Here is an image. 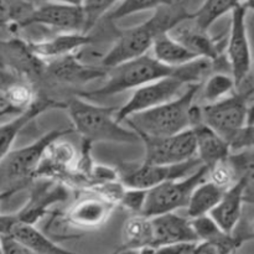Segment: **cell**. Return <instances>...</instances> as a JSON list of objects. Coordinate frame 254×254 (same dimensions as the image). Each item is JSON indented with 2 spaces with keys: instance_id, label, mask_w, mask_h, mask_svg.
Returning <instances> with one entry per match:
<instances>
[{
  "instance_id": "5b68a950",
  "label": "cell",
  "mask_w": 254,
  "mask_h": 254,
  "mask_svg": "<svg viewBox=\"0 0 254 254\" xmlns=\"http://www.w3.org/2000/svg\"><path fill=\"white\" fill-rule=\"evenodd\" d=\"M176 69L160 64L151 55L145 54L108 68L106 81L101 87L92 91H79L76 96L89 101H98L123 92H133L144 84L171 76Z\"/></svg>"
},
{
  "instance_id": "3957f363",
  "label": "cell",
  "mask_w": 254,
  "mask_h": 254,
  "mask_svg": "<svg viewBox=\"0 0 254 254\" xmlns=\"http://www.w3.org/2000/svg\"><path fill=\"white\" fill-rule=\"evenodd\" d=\"M200 84H190L173 101L133 114L123 123L135 133L150 136H170L191 129Z\"/></svg>"
},
{
  "instance_id": "7c38bea8",
  "label": "cell",
  "mask_w": 254,
  "mask_h": 254,
  "mask_svg": "<svg viewBox=\"0 0 254 254\" xmlns=\"http://www.w3.org/2000/svg\"><path fill=\"white\" fill-rule=\"evenodd\" d=\"M79 56L81 52L45 62L41 81L46 83L49 82L52 86L71 88L83 86L96 79L106 78L108 69L101 64L93 66L84 64L79 60Z\"/></svg>"
},
{
  "instance_id": "f35d334b",
  "label": "cell",
  "mask_w": 254,
  "mask_h": 254,
  "mask_svg": "<svg viewBox=\"0 0 254 254\" xmlns=\"http://www.w3.org/2000/svg\"><path fill=\"white\" fill-rule=\"evenodd\" d=\"M0 240H1L2 254H35L12 238L6 237V236H0Z\"/></svg>"
},
{
  "instance_id": "9a60e30c",
  "label": "cell",
  "mask_w": 254,
  "mask_h": 254,
  "mask_svg": "<svg viewBox=\"0 0 254 254\" xmlns=\"http://www.w3.org/2000/svg\"><path fill=\"white\" fill-rule=\"evenodd\" d=\"M0 236L12 238L35 254H78L60 246L35 225L19 221L14 213H0Z\"/></svg>"
},
{
  "instance_id": "ee69618b",
  "label": "cell",
  "mask_w": 254,
  "mask_h": 254,
  "mask_svg": "<svg viewBox=\"0 0 254 254\" xmlns=\"http://www.w3.org/2000/svg\"><path fill=\"white\" fill-rule=\"evenodd\" d=\"M245 6L247 7V10H251V11L254 12V0H247L245 2Z\"/></svg>"
},
{
  "instance_id": "2e32d148",
  "label": "cell",
  "mask_w": 254,
  "mask_h": 254,
  "mask_svg": "<svg viewBox=\"0 0 254 254\" xmlns=\"http://www.w3.org/2000/svg\"><path fill=\"white\" fill-rule=\"evenodd\" d=\"M78 159L76 148L71 143L64 140V138L57 139L45 149L36 171V179L62 181V179L74 176Z\"/></svg>"
},
{
  "instance_id": "d6a6232c",
  "label": "cell",
  "mask_w": 254,
  "mask_h": 254,
  "mask_svg": "<svg viewBox=\"0 0 254 254\" xmlns=\"http://www.w3.org/2000/svg\"><path fill=\"white\" fill-rule=\"evenodd\" d=\"M122 0H84L82 9L86 19L84 32L89 34L102 19L107 16Z\"/></svg>"
},
{
  "instance_id": "5bb4252c",
  "label": "cell",
  "mask_w": 254,
  "mask_h": 254,
  "mask_svg": "<svg viewBox=\"0 0 254 254\" xmlns=\"http://www.w3.org/2000/svg\"><path fill=\"white\" fill-rule=\"evenodd\" d=\"M29 188L30 192L26 202L14 213L15 217L21 222L36 225L46 216L52 206L68 200V188L62 181L36 179Z\"/></svg>"
},
{
  "instance_id": "6da1fadb",
  "label": "cell",
  "mask_w": 254,
  "mask_h": 254,
  "mask_svg": "<svg viewBox=\"0 0 254 254\" xmlns=\"http://www.w3.org/2000/svg\"><path fill=\"white\" fill-rule=\"evenodd\" d=\"M189 19L190 11L181 0H176L175 4L170 6L154 10V14L141 24L118 30L113 45L103 55L99 64L108 69L122 62L148 54L160 35L170 32L174 27Z\"/></svg>"
},
{
  "instance_id": "7402d4cb",
  "label": "cell",
  "mask_w": 254,
  "mask_h": 254,
  "mask_svg": "<svg viewBox=\"0 0 254 254\" xmlns=\"http://www.w3.org/2000/svg\"><path fill=\"white\" fill-rule=\"evenodd\" d=\"M191 129L196 140V158L203 166L211 168L231 155L230 144L205 123L197 121Z\"/></svg>"
},
{
  "instance_id": "681fc988",
  "label": "cell",
  "mask_w": 254,
  "mask_h": 254,
  "mask_svg": "<svg viewBox=\"0 0 254 254\" xmlns=\"http://www.w3.org/2000/svg\"><path fill=\"white\" fill-rule=\"evenodd\" d=\"M246 1H247V0H243V5H245V2H246Z\"/></svg>"
},
{
  "instance_id": "cb8c5ba5",
  "label": "cell",
  "mask_w": 254,
  "mask_h": 254,
  "mask_svg": "<svg viewBox=\"0 0 254 254\" xmlns=\"http://www.w3.org/2000/svg\"><path fill=\"white\" fill-rule=\"evenodd\" d=\"M154 232L151 218L131 215L122 228V246L113 254H134L143 248H153Z\"/></svg>"
},
{
  "instance_id": "d4e9b609",
  "label": "cell",
  "mask_w": 254,
  "mask_h": 254,
  "mask_svg": "<svg viewBox=\"0 0 254 254\" xmlns=\"http://www.w3.org/2000/svg\"><path fill=\"white\" fill-rule=\"evenodd\" d=\"M151 56L165 66L178 68L200 59L186 49L181 42L174 39L169 32L160 35L154 41L151 47Z\"/></svg>"
},
{
  "instance_id": "f6af8a7d",
  "label": "cell",
  "mask_w": 254,
  "mask_h": 254,
  "mask_svg": "<svg viewBox=\"0 0 254 254\" xmlns=\"http://www.w3.org/2000/svg\"><path fill=\"white\" fill-rule=\"evenodd\" d=\"M11 193H6V192H4V193H0V205H1L2 203V201H5V200H7V198H10L11 197Z\"/></svg>"
},
{
  "instance_id": "d6986e66",
  "label": "cell",
  "mask_w": 254,
  "mask_h": 254,
  "mask_svg": "<svg viewBox=\"0 0 254 254\" xmlns=\"http://www.w3.org/2000/svg\"><path fill=\"white\" fill-rule=\"evenodd\" d=\"M116 203L99 195L77 200L67 210L66 222L79 230H97L109 220Z\"/></svg>"
},
{
  "instance_id": "c3c4849f",
  "label": "cell",
  "mask_w": 254,
  "mask_h": 254,
  "mask_svg": "<svg viewBox=\"0 0 254 254\" xmlns=\"http://www.w3.org/2000/svg\"><path fill=\"white\" fill-rule=\"evenodd\" d=\"M231 254H240V253H238L237 251H235V252H232V253H231Z\"/></svg>"
},
{
  "instance_id": "ba28073f",
  "label": "cell",
  "mask_w": 254,
  "mask_h": 254,
  "mask_svg": "<svg viewBox=\"0 0 254 254\" xmlns=\"http://www.w3.org/2000/svg\"><path fill=\"white\" fill-rule=\"evenodd\" d=\"M190 86L188 82L179 73V67L176 72L171 76L164 77L158 81L150 82L131 92V96L128 101L117 109V121L123 123L128 117L148 109L155 108L160 104L173 101L174 98L180 96L186 87Z\"/></svg>"
},
{
  "instance_id": "7a4b0ae2",
  "label": "cell",
  "mask_w": 254,
  "mask_h": 254,
  "mask_svg": "<svg viewBox=\"0 0 254 254\" xmlns=\"http://www.w3.org/2000/svg\"><path fill=\"white\" fill-rule=\"evenodd\" d=\"M64 104L72 128L87 143L135 144L140 141L135 131L117 121V108L101 106L79 96L69 97Z\"/></svg>"
},
{
  "instance_id": "bcb514c9",
  "label": "cell",
  "mask_w": 254,
  "mask_h": 254,
  "mask_svg": "<svg viewBox=\"0 0 254 254\" xmlns=\"http://www.w3.org/2000/svg\"><path fill=\"white\" fill-rule=\"evenodd\" d=\"M254 123V103L251 106V109H250V123L248 124H252Z\"/></svg>"
},
{
  "instance_id": "b9f144b4",
  "label": "cell",
  "mask_w": 254,
  "mask_h": 254,
  "mask_svg": "<svg viewBox=\"0 0 254 254\" xmlns=\"http://www.w3.org/2000/svg\"><path fill=\"white\" fill-rule=\"evenodd\" d=\"M34 4H39V2H59V4H66V5H73V6H82L84 0H31Z\"/></svg>"
},
{
  "instance_id": "9c48e42d",
  "label": "cell",
  "mask_w": 254,
  "mask_h": 254,
  "mask_svg": "<svg viewBox=\"0 0 254 254\" xmlns=\"http://www.w3.org/2000/svg\"><path fill=\"white\" fill-rule=\"evenodd\" d=\"M202 164L197 158L175 165H156L141 161L126 165L119 173V180L127 189L148 191L166 181L179 180L195 173Z\"/></svg>"
},
{
  "instance_id": "4316f807",
  "label": "cell",
  "mask_w": 254,
  "mask_h": 254,
  "mask_svg": "<svg viewBox=\"0 0 254 254\" xmlns=\"http://www.w3.org/2000/svg\"><path fill=\"white\" fill-rule=\"evenodd\" d=\"M223 192L225 191L222 189L217 188L208 180H203L193 189L191 193L190 200L185 208L188 217L192 220L201 216L210 215L211 211L220 202Z\"/></svg>"
},
{
  "instance_id": "603a6c76",
  "label": "cell",
  "mask_w": 254,
  "mask_h": 254,
  "mask_svg": "<svg viewBox=\"0 0 254 254\" xmlns=\"http://www.w3.org/2000/svg\"><path fill=\"white\" fill-rule=\"evenodd\" d=\"M243 206L245 201H243L242 188L240 183H237L223 192L220 202L215 206L208 216L226 235H233L242 220Z\"/></svg>"
},
{
  "instance_id": "ffe728a7",
  "label": "cell",
  "mask_w": 254,
  "mask_h": 254,
  "mask_svg": "<svg viewBox=\"0 0 254 254\" xmlns=\"http://www.w3.org/2000/svg\"><path fill=\"white\" fill-rule=\"evenodd\" d=\"M169 34L200 59L210 60L216 64L225 56L223 46L226 42L212 37L208 31L201 30L190 19L179 24Z\"/></svg>"
},
{
  "instance_id": "1f68e13d",
  "label": "cell",
  "mask_w": 254,
  "mask_h": 254,
  "mask_svg": "<svg viewBox=\"0 0 254 254\" xmlns=\"http://www.w3.org/2000/svg\"><path fill=\"white\" fill-rule=\"evenodd\" d=\"M4 93L10 106L17 113L26 111L37 98L35 86L25 79H17L16 82L7 86L4 89Z\"/></svg>"
},
{
  "instance_id": "8992f818",
  "label": "cell",
  "mask_w": 254,
  "mask_h": 254,
  "mask_svg": "<svg viewBox=\"0 0 254 254\" xmlns=\"http://www.w3.org/2000/svg\"><path fill=\"white\" fill-rule=\"evenodd\" d=\"M254 103V73L236 88L235 93L216 103L198 106L200 121L222 136L228 144L250 123Z\"/></svg>"
},
{
  "instance_id": "30bf717a",
  "label": "cell",
  "mask_w": 254,
  "mask_h": 254,
  "mask_svg": "<svg viewBox=\"0 0 254 254\" xmlns=\"http://www.w3.org/2000/svg\"><path fill=\"white\" fill-rule=\"evenodd\" d=\"M247 12L245 5H240L231 12L230 32L225 45V57L231 76L235 79L236 88L253 72L252 49L247 31Z\"/></svg>"
},
{
  "instance_id": "7dc6e473",
  "label": "cell",
  "mask_w": 254,
  "mask_h": 254,
  "mask_svg": "<svg viewBox=\"0 0 254 254\" xmlns=\"http://www.w3.org/2000/svg\"><path fill=\"white\" fill-rule=\"evenodd\" d=\"M0 254H2V247H1V240H0Z\"/></svg>"
},
{
  "instance_id": "ab89813d",
  "label": "cell",
  "mask_w": 254,
  "mask_h": 254,
  "mask_svg": "<svg viewBox=\"0 0 254 254\" xmlns=\"http://www.w3.org/2000/svg\"><path fill=\"white\" fill-rule=\"evenodd\" d=\"M20 78L17 74H15L14 72L10 71V69L4 68V67L0 66V91H4L7 86H10L11 83L16 82Z\"/></svg>"
},
{
  "instance_id": "e575fe53",
  "label": "cell",
  "mask_w": 254,
  "mask_h": 254,
  "mask_svg": "<svg viewBox=\"0 0 254 254\" xmlns=\"http://www.w3.org/2000/svg\"><path fill=\"white\" fill-rule=\"evenodd\" d=\"M191 225L198 242H220L231 236L226 235L208 215L192 218Z\"/></svg>"
},
{
  "instance_id": "83f0119b",
  "label": "cell",
  "mask_w": 254,
  "mask_h": 254,
  "mask_svg": "<svg viewBox=\"0 0 254 254\" xmlns=\"http://www.w3.org/2000/svg\"><path fill=\"white\" fill-rule=\"evenodd\" d=\"M230 161L237 174V180L242 188L245 205L254 207V149L232 151Z\"/></svg>"
},
{
  "instance_id": "f546056e",
  "label": "cell",
  "mask_w": 254,
  "mask_h": 254,
  "mask_svg": "<svg viewBox=\"0 0 254 254\" xmlns=\"http://www.w3.org/2000/svg\"><path fill=\"white\" fill-rule=\"evenodd\" d=\"M34 6L31 0H0V29L19 31Z\"/></svg>"
},
{
  "instance_id": "277c9868",
  "label": "cell",
  "mask_w": 254,
  "mask_h": 254,
  "mask_svg": "<svg viewBox=\"0 0 254 254\" xmlns=\"http://www.w3.org/2000/svg\"><path fill=\"white\" fill-rule=\"evenodd\" d=\"M74 133L73 128L49 130L29 145L12 149L0 160V193L15 195L27 189L36 179V171L45 149L60 138Z\"/></svg>"
},
{
  "instance_id": "484cf974",
  "label": "cell",
  "mask_w": 254,
  "mask_h": 254,
  "mask_svg": "<svg viewBox=\"0 0 254 254\" xmlns=\"http://www.w3.org/2000/svg\"><path fill=\"white\" fill-rule=\"evenodd\" d=\"M235 92L236 83L231 73L213 71L200 84L197 97H196V104L206 106V104L216 103V102L231 96Z\"/></svg>"
},
{
  "instance_id": "7bdbcfd3",
  "label": "cell",
  "mask_w": 254,
  "mask_h": 254,
  "mask_svg": "<svg viewBox=\"0 0 254 254\" xmlns=\"http://www.w3.org/2000/svg\"><path fill=\"white\" fill-rule=\"evenodd\" d=\"M134 254H155L154 252V248H143V250L138 251V252H135Z\"/></svg>"
},
{
  "instance_id": "836d02e7",
  "label": "cell",
  "mask_w": 254,
  "mask_h": 254,
  "mask_svg": "<svg viewBox=\"0 0 254 254\" xmlns=\"http://www.w3.org/2000/svg\"><path fill=\"white\" fill-rule=\"evenodd\" d=\"M206 180L212 183L217 188L222 189L223 191L228 190L238 183L237 174L235 168L230 161V156L222 161H218L211 168H207V176Z\"/></svg>"
},
{
  "instance_id": "52a82bcc",
  "label": "cell",
  "mask_w": 254,
  "mask_h": 254,
  "mask_svg": "<svg viewBox=\"0 0 254 254\" xmlns=\"http://www.w3.org/2000/svg\"><path fill=\"white\" fill-rule=\"evenodd\" d=\"M206 176L207 168L202 165L186 178L166 181L151 190H148L141 215L153 218L186 208L193 189L206 180Z\"/></svg>"
},
{
  "instance_id": "8d00e7d4",
  "label": "cell",
  "mask_w": 254,
  "mask_h": 254,
  "mask_svg": "<svg viewBox=\"0 0 254 254\" xmlns=\"http://www.w3.org/2000/svg\"><path fill=\"white\" fill-rule=\"evenodd\" d=\"M230 146L232 151L254 149V123L246 126L231 141Z\"/></svg>"
},
{
  "instance_id": "74e56055",
  "label": "cell",
  "mask_w": 254,
  "mask_h": 254,
  "mask_svg": "<svg viewBox=\"0 0 254 254\" xmlns=\"http://www.w3.org/2000/svg\"><path fill=\"white\" fill-rule=\"evenodd\" d=\"M197 242H180L154 248L155 254H192Z\"/></svg>"
},
{
  "instance_id": "44dd1931",
  "label": "cell",
  "mask_w": 254,
  "mask_h": 254,
  "mask_svg": "<svg viewBox=\"0 0 254 254\" xmlns=\"http://www.w3.org/2000/svg\"><path fill=\"white\" fill-rule=\"evenodd\" d=\"M151 225L154 232L153 248L171 243L198 242L190 218L183 217L176 212L153 217Z\"/></svg>"
},
{
  "instance_id": "f1b7e54d",
  "label": "cell",
  "mask_w": 254,
  "mask_h": 254,
  "mask_svg": "<svg viewBox=\"0 0 254 254\" xmlns=\"http://www.w3.org/2000/svg\"><path fill=\"white\" fill-rule=\"evenodd\" d=\"M240 5H243V0H205L198 9L190 11V20L201 30L208 31L218 19L231 14Z\"/></svg>"
},
{
  "instance_id": "4fadbf2b",
  "label": "cell",
  "mask_w": 254,
  "mask_h": 254,
  "mask_svg": "<svg viewBox=\"0 0 254 254\" xmlns=\"http://www.w3.org/2000/svg\"><path fill=\"white\" fill-rule=\"evenodd\" d=\"M29 26L46 27L56 32H84L86 19L82 6L59 2H39L35 4L20 30Z\"/></svg>"
},
{
  "instance_id": "60d3db41",
  "label": "cell",
  "mask_w": 254,
  "mask_h": 254,
  "mask_svg": "<svg viewBox=\"0 0 254 254\" xmlns=\"http://www.w3.org/2000/svg\"><path fill=\"white\" fill-rule=\"evenodd\" d=\"M17 114L20 113H17V112L10 106L6 97H5L4 91H0V119H2L4 117H15L17 116Z\"/></svg>"
},
{
  "instance_id": "ac0fdd59",
  "label": "cell",
  "mask_w": 254,
  "mask_h": 254,
  "mask_svg": "<svg viewBox=\"0 0 254 254\" xmlns=\"http://www.w3.org/2000/svg\"><path fill=\"white\" fill-rule=\"evenodd\" d=\"M64 102L47 97L45 94H37V98L26 111L12 117L9 122L0 124V160L12 150L17 136L22 129L31 123L34 119L51 109H64Z\"/></svg>"
},
{
  "instance_id": "d590c367",
  "label": "cell",
  "mask_w": 254,
  "mask_h": 254,
  "mask_svg": "<svg viewBox=\"0 0 254 254\" xmlns=\"http://www.w3.org/2000/svg\"><path fill=\"white\" fill-rule=\"evenodd\" d=\"M146 191L124 188L123 193L118 201V206L128 210L131 215H141L145 202Z\"/></svg>"
},
{
  "instance_id": "4dcf8cb0",
  "label": "cell",
  "mask_w": 254,
  "mask_h": 254,
  "mask_svg": "<svg viewBox=\"0 0 254 254\" xmlns=\"http://www.w3.org/2000/svg\"><path fill=\"white\" fill-rule=\"evenodd\" d=\"M176 0H122L104 19L108 21H117L133 14L148 10H156L163 6H170Z\"/></svg>"
},
{
  "instance_id": "8fae6325",
  "label": "cell",
  "mask_w": 254,
  "mask_h": 254,
  "mask_svg": "<svg viewBox=\"0 0 254 254\" xmlns=\"http://www.w3.org/2000/svg\"><path fill=\"white\" fill-rule=\"evenodd\" d=\"M144 145L143 161L156 165H175L196 159V140L192 129L170 136L138 134Z\"/></svg>"
},
{
  "instance_id": "e0dca14e",
  "label": "cell",
  "mask_w": 254,
  "mask_h": 254,
  "mask_svg": "<svg viewBox=\"0 0 254 254\" xmlns=\"http://www.w3.org/2000/svg\"><path fill=\"white\" fill-rule=\"evenodd\" d=\"M94 37L84 32H56L42 40H26L30 51L41 61L47 62L77 55L89 45Z\"/></svg>"
}]
</instances>
